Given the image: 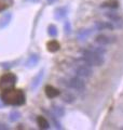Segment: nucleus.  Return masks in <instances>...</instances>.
Wrapping results in <instances>:
<instances>
[{
  "mask_svg": "<svg viewBox=\"0 0 123 130\" xmlns=\"http://www.w3.org/2000/svg\"><path fill=\"white\" fill-rule=\"evenodd\" d=\"M1 100L5 104L8 105H14V106H20V105L25 104L26 102V96L24 92L19 89L12 88L10 90L2 91Z\"/></svg>",
  "mask_w": 123,
  "mask_h": 130,
  "instance_id": "obj_1",
  "label": "nucleus"
},
{
  "mask_svg": "<svg viewBox=\"0 0 123 130\" xmlns=\"http://www.w3.org/2000/svg\"><path fill=\"white\" fill-rule=\"evenodd\" d=\"M81 59L82 61L89 65V66H101L102 64L105 63V59H104V55L101 54H98L96 52H94L91 49H83L81 50Z\"/></svg>",
  "mask_w": 123,
  "mask_h": 130,
  "instance_id": "obj_2",
  "label": "nucleus"
},
{
  "mask_svg": "<svg viewBox=\"0 0 123 130\" xmlns=\"http://www.w3.org/2000/svg\"><path fill=\"white\" fill-rule=\"evenodd\" d=\"M16 81H17V77L14 74H12V73L2 75L0 77V90L6 91L14 88L16 85Z\"/></svg>",
  "mask_w": 123,
  "mask_h": 130,
  "instance_id": "obj_3",
  "label": "nucleus"
},
{
  "mask_svg": "<svg viewBox=\"0 0 123 130\" xmlns=\"http://www.w3.org/2000/svg\"><path fill=\"white\" fill-rule=\"evenodd\" d=\"M63 81V85H65V86H67L68 88L70 89H73V90H77V91H84L85 90V83L83 80H82V78H80V77H71V78L69 79H64L62 80Z\"/></svg>",
  "mask_w": 123,
  "mask_h": 130,
  "instance_id": "obj_4",
  "label": "nucleus"
},
{
  "mask_svg": "<svg viewBox=\"0 0 123 130\" xmlns=\"http://www.w3.org/2000/svg\"><path fill=\"white\" fill-rule=\"evenodd\" d=\"M104 15L109 20L110 23L112 24L114 28H122L123 27V19H122L121 15H119L117 13V12L107 11V12H105Z\"/></svg>",
  "mask_w": 123,
  "mask_h": 130,
  "instance_id": "obj_5",
  "label": "nucleus"
},
{
  "mask_svg": "<svg viewBox=\"0 0 123 130\" xmlns=\"http://www.w3.org/2000/svg\"><path fill=\"white\" fill-rule=\"evenodd\" d=\"M76 74L78 77H80V78L88 79V78H91L92 77L93 71L89 65H79V66L76 68Z\"/></svg>",
  "mask_w": 123,
  "mask_h": 130,
  "instance_id": "obj_6",
  "label": "nucleus"
},
{
  "mask_svg": "<svg viewBox=\"0 0 123 130\" xmlns=\"http://www.w3.org/2000/svg\"><path fill=\"white\" fill-rule=\"evenodd\" d=\"M117 41V37L114 36H108V35H104L100 34L95 37V42L100 46H107V44H111Z\"/></svg>",
  "mask_w": 123,
  "mask_h": 130,
  "instance_id": "obj_7",
  "label": "nucleus"
},
{
  "mask_svg": "<svg viewBox=\"0 0 123 130\" xmlns=\"http://www.w3.org/2000/svg\"><path fill=\"white\" fill-rule=\"evenodd\" d=\"M43 77H44V70L42 68V70H41L38 74L32 78V81L30 84V88H31L32 91H36L37 88H39V86L41 85V83H42V80H43Z\"/></svg>",
  "mask_w": 123,
  "mask_h": 130,
  "instance_id": "obj_8",
  "label": "nucleus"
},
{
  "mask_svg": "<svg viewBox=\"0 0 123 130\" xmlns=\"http://www.w3.org/2000/svg\"><path fill=\"white\" fill-rule=\"evenodd\" d=\"M94 29L95 30H113L114 27L110 22H102L98 21L94 24Z\"/></svg>",
  "mask_w": 123,
  "mask_h": 130,
  "instance_id": "obj_9",
  "label": "nucleus"
},
{
  "mask_svg": "<svg viewBox=\"0 0 123 130\" xmlns=\"http://www.w3.org/2000/svg\"><path fill=\"white\" fill-rule=\"evenodd\" d=\"M46 94L48 98H50V99H54V98L60 95V91L58 90V89H56L55 87L51 86V85H48V86L46 87Z\"/></svg>",
  "mask_w": 123,
  "mask_h": 130,
  "instance_id": "obj_10",
  "label": "nucleus"
},
{
  "mask_svg": "<svg viewBox=\"0 0 123 130\" xmlns=\"http://www.w3.org/2000/svg\"><path fill=\"white\" fill-rule=\"evenodd\" d=\"M39 60H40V58H39V55L37 54V53L30 54L29 56H28V59H27L26 63H25L26 67H27V68H32V67H35L36 65L38 64Z\"/></svg>",
  "mask_w": 123,
  "mask_h": 130,
  "instance_id": "obj_11",
  "label": "nucleus"
},
{
  "mask_svg": "<svg viewBox=\"0 0 123 130\" xmlns=\"http://www.w3.org/2000/svg\"><path fill=\"white\" fill-rule=\"evenodd\" d=\"M11 20H12V13L11 12H7V13L3 14L1 18H0V29L6 28L10 24Z\"/></svg>",
  "mask_w": 123,
  "mask_h": 130,
  "instance_id": "obj_12",
  "label": "nucleus"
},
{
  "mask_svg": "<svg viewBox=\"0 0 123 130\" xmlns=\"http://www.w3.org/2000/svg\"><path fill=\"white\" fill-rule=\"evenodd\" d=\"M92 32H93L92 29H80L79 32L77 34V39L79 41H85L92 35Z\"/></svg>",
  "mask_w": 123,
  "mask_h": 130,
  "instance_id": "obj_13",
  "label": "nucleus"
},
{
  "mask_svg": "<svg viewBox=\"0 0 123 130\" xmlns=\"http://www.w3.org/2000/svg\"><path fill=\"white\" fill-rule=\"evenodd\" d=\"M60 95H62V100L67 104H71L76 101V96L69 91H65L63 93H60Z\"/></svg>",
  "mask_w": 123,
  "mask_h": 130,
  "instance_id": "obj_14",
  "label": "nucleus"
},
{
  "mask_svg": "<svg viewBox=\"0 0 123 130\" xmlns=\"http://www.w3.org/2000/svg\"><path fill=\"white\" fill-rule=\"evenodd\" d=\"M37 124H38L40 129H49L50 128V124H49L48 119L43 116H38L37 117Z\"/></svg>",
  "mask_w": 123,
  "mask_h": 130,
  "instance_id": "obj_15",
  "label": "nucleus"
},
{
  "mask_svg": "<svg viewBox=\"0 0 123 130\" xmlns=\"http://www.w3.org/2000/svg\"><path fill=\"white\" fill-rule=\"evenodd\" d=\"M60 48V44L58 43V41H56V40H51V41H49L47 43V49L50 52H56L58 51Z\"/></svg>",
  "mask_w": 123,
  "mask_h": 130,
  "instance_id": "obj_16",
  "label": "nucleus"
},
{
  "mask_svg": "<svg viewBox=\"0 0 123 130\" xmlns=\"http://www.w3.org/2000/svg\"><path fill=\"white\" fill-rule=\"evenodd\" d=\"M43 112H44V113H47L48 115H49V117H50V119L52 120V123H53V125H54V127H55V128H57V129H63V127H62V124L56 119V116H55L52 112L47 111V109H43Z\"/></svg>",
  "mask_w": 123,
  "mask_h": 130,
  "instance_id": "obj_17",
  "label": "nucleus"
},
{
  "mask_svg": "<svg viewBox=\"0 0 123 130\" xmlns=\"http://www.w3.org/2000/svg\"><path fill=\"white\" fill-rule=\"evenodd\" d=\"M52 112L56 117H59V118L65 115V109L62 106H59V105H55V104L53 105L52 106Z\"/></svg>",
  "mask_w": 123,
  "mask_h": 130,
  "instance_id": "obj_18",
  "label": "nucleus"
},
{
  "mask_svg": "<svg viewBox=\"0 0 123 130\" xmlns=\"http://www.w3.org/2000/svg\"><path fill=\"white\" fill-rule=\"evenodd\" d=\"M67 14V11L65 8L63 7H60V8H57V9L55 10V14H54V18L56 20H62V19H64L65 16H66Z\"/></svg>",
  "mask_w": 123,
  "mask_h": 130,
  "instance_id": "obj_19",
  "label": "nucleus"
},
{
  "mask_svg": "<svg viewBox=\"0 0 123 130\" xmlns=\"http://www.w3.org/2000/svg\"><path fill=\"white\" fill-rule=\"evenodd\" d=\"M48 34L51 36V37H56L57 34H58V30H57V27L53 24H50L48 26Z\"/></svg>",
  "mask_w": 123,
  "mask_h": 130,
  "instance_id": "obj_20",
  "label": "nucleus"
},
{
  "mask_svg": "<svg viewBox=\"0 0 123 130\" xmlns=\"http://www.w3.org/2000/svg\"><path fill=\"white\" fill-rule=\"evenodd\" d=\"M19 118H20V113L18 111H12L9 115V119H10V121H12V123L17 121Z\"/></svg>",
  "mask_w": 123,
  "mask_h": 130,
  "instance_id": "obj_21",
  "label": "nucleus"
},
{
  "mask_svg": "<svg viewBox=\"0 0 123 130\" xmlns=\"http://www.w3.org/2000/svg\"><path fill=\"white\" fill-rule=\"evenodd\" d=\"M102 8H109V9H117L119 7L118 2H105L102 3Z\"/></svg>",
  "mask_w": 123,
  "mask_h": 130,
  "instance_id": "obj_22",
  "label": "nucleus"
},
{
  "mask_svg": "<svg viewBox=\"0 0 123 130\" xmlns=\"http://www.w3.org/2000/svg\"><path fill=\"white\" fill-rule=\"evenodd\" d=\"M64 31H65V34H67L69 35L71 32V24L69 21H66L64 24Z\"/></svg>",
  "mask_w": 123,
  "mask_h": 130,
  "instance_id": "obj_23",
  "label": "nucleus"
},
{
  "mask_svg": "<svg viewBox=\"0 0 123 130\" xmlns=\"http://www.w3.org/2000/svg\"><path fill=\"white\" fill-rule=\"evenodd\" d=\"M7 129H9L8 125L3 124V123H0V130H7Z\"/></svg>",
  "mask_w": 123,
  "mask_h": 130,
  "instance_id": "obj_24",
  "label": "nucleus"
},
{
  "mask_svg": "<svg viewBox=\"0 0 123 130\" xmlns=\"http://www.w3.org/2000/svg\"><path fill=\"white\" fill-rule=\"evenodd\" d=\"M48 2H50V3H54V2H56L57 0H47Z\"/></svg>",
  "mask_w": 123,
  "mask_h": 130,
  "instance_id": "obj_25",
  "label": "nucleus"
},
{
  "mask_svg": "<svg viewBox=\"0 0 123 130\" xmlns=\"http://www.w3.org/2000/svg\"><path fill=\"white\" fill-rule=\"evenodd\" d=\"M31 2H36V1H38V0H30Z\"/></svg>",
  "mask_w": 123,
  "mask_h": 130,
  "instance_id": "obj_26",
  "label": "nucleus"
},
{
  "mask_svg": "<svg viewBox=\"0 0 123 130\" xmlns=\"http://www.w3.org/2000/svg\"><path fill=\"white\" fill-rule=\"evenodd\" d=\"M0 107H2V103H0Z\"/></svg>",
  "mask_w": 123,
  "mask_h": 130,
  "instance_id": "obj_27",
  "label": "nucleus"
}]
</instances>
